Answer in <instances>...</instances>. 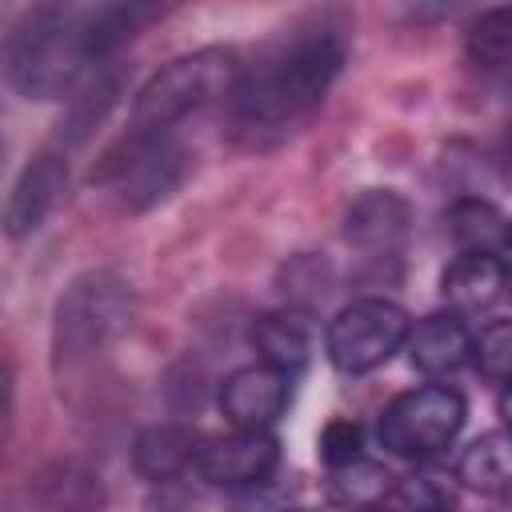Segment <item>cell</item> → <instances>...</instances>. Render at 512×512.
Wrapping results in <instances>:
<instances>
[{
  "mask_svg": "<svg viewBox=\"0 0 512 512\" xmlns=\"http://www.w3.org/2000/svg\"><path fill=\"white\" fill-rule=\"evenodd\" d=\"M348 32L352 24L336 8H312L280 28L256 64L240 68V80L228 96L236 140L264 148L296 132L344 72Z\"/></svg>",
  "mask_w": 512,
  "mask_h": 512,
  "instance_id": "1",
  "label": "cell"
},
{
  "mask_svg": "<svg viewBox=\"0 0 512 512\" xmlns=\"http://www.w3.org/2000/svg\"><path fill=\"white\" fill-rule=\"evenodd\" d=\"M96 68L84 36V8L36 4L4 40V76L24 100H60Z\"/></svg>",
  "mask_w": 512,
  "mask_h": 512,
  "instance_id": "2",
  "label": "cell"
},
{
  "mask_svg": "<svg viewBox=\"0 0 512 512\" xmlns=\"http://www.w3.org/2000/svg\"><path fill=\"white\" fill-rule=\"evenodd\" d=\"M128 324H132V288L116 272L92 268L76 276L52 308V372L60 388L64 380L88 372V364L128 332Z\"/></svg>",
  "mask_w": 512,
  "mask_h": 512,
  "instance_id": "3",
  "label": "cell"
},
{
  "mask_svg": "<svg viewBox=\"0 0 512 512\" xmlns=\"http://www.w3.org/2000/svg\"><path fill=\"white\" fill-rule=\"evenodd\" d=\"M240 68H244L240 56L220 44H208V48L168 60L140 84V92L132 100V132H168L188 112L232 96Z\"/></svg>",
  "mask_w": 512,
  "mask_h": 512,
  "instance_id": "4",
  "label": "cell"
},
{
  "mask_svg": "<svg viewBox=\"0 0 512 512\" xmlns=\"http://www.w3.org/2000/svg\"><path fill=\"white\" fill-rule=\"evenodd\" d=\"M184 148L168 132H124L92 168V184L108 188L124 212L164 204L184 180Z\"/></svg>",
  "mask_w": 512,
  "mask_h": 512,
  "instance_id": "5",
  "label": "cell"
},
{
  "mask_svg": "<svg viewBox=\"0 0 512 512\" xmlns=\"http://www.w3.org/2000/svg\"><path fill=\"white\" fill-rule=\"evenodd\" d=\"M464 416H468V404H464V396L456 388H448V384H420L412 392H400L380 412L376 436H380V444L392 456L420 460V456L444 452L460 436Z\"/></svg>",
  "mask_w": 512,
  "mask_h": 512,
  "instance_id": "6",
  "label": "cell"
},
{
  "mask_svg": "<svg viewBox=\"0 0 512 512\" xmlns=\"http://www.w3.org/2000/svg\"><path fill=\"white\" fill-rule=\"evenodd\" d=\"M408 328L412 320L400 304L384 296H360L328 320L324 352L340 372L360 376V372L380 368L392 352H400V344L408 340Z\"/></svg>",
  "mask_w": 512,
  "mask_h": 512,
  "instance_id": "7",
  "label": "cell"
},
{
  "mask_svg": "<svg viewBox=\"0 0 512 512\" xmlns=\"http://www.w3.org/2000/svg\"><path fill=\"white\" fill-rule=\"evenodd\" d=\"M280 464V440L268 428H236L216 440H200L196 472L220 488H256Z\"/></svg>",
  "mask_w": 512,
  "mask_h": 512,
  "instance_id": "8",
  "label": "cell"
},
{
  "mask_svg": "<svg viewBox=\"0 0 512 512\" xmlns=\"http://www.w3.org/2000/svg\"><path fill=\"white\" fill-rule=\"evenodd\" d=\"M68 192V156L60 148H44L36 152L24 172L16 176L4 212H0V228L8 240H24L32 232H40V224L56 212V204Z\"/></svg>",
  "mask_w": 512,
  "mask_h": 512,
  "instance_id": "9",
  "label": "cell"
},
{
  "mask_svg": "<svg viewBox=\"0 0 512 512\" xmlns=\"http://www.w3.org/2000/svg\"><path fill=\"white\" fill-rule=\"evenodd\" d=\"M408 224H412V208H408V200L400 192L368 188L344 212V240L352 248L368 252L372 260H388L404 244Z\"/></svg>",
  "mask_w": 512,
  "mask_h": 512,
  "instance_id": "10",
  "label": "cell"
},
{
  "mask_svg": "<svg viewBox=\"0 0 512 512\" xmlns=\"http://www.w3.org/2000/svg\"><path fill=\"white\" fill-rule=\"evenodd\" d=\"M288 384H292L288 376L264 364H244L224 376L216 400L232 428H268L288 408Z\"/></svg>",
  "mask_w": 512,
  "mask_h": 512,
  "instance_id": "11",
  "label": "cell"
},
{
  "mask_svg": "<svg viewBox=\"0 0 512 512\" xmlns=\"http://www.w3.org/2000/svg\"><path fill=\"white\" fill-rule=\"evenodd\" d=\"M28 500L36 504V512H104L108 488L92 464L76 456H56L32 472Z\"/></svg>",
  "mask_w": 512,
  "mask_h": 512,
  "instance_id": "12",
  "label": "cell"
},
{
  "mask_svg": "<svg viewBox=\"0 0 512 512\" xmlns=\"http://www.w3.org/2000/svg\"><path fill=\"white\" fill-rule=\"evenodd\" d=\"M248 344L256 348V364L280 372V376H296L308 356H312V324L308 312L296 308H276V312H260L248 324Z\"/></svg>",
  "mask_w": 512,
  "mask_h": 512,
  "instance_id": "13",
  "label": "cell"
},
{
  "mask_svg": "<svg viewBox=\"0 0 512 512\" xmlns=\"http://www.w3.org/2000/svg\"><path fill=\"white\" fill-rule=\"evenodd\" d=\"M408 360L424 376H448L472 360V332L456 312H432L408 328Z\"/></svg>",
  "mask_w": 512,
  "mask_h": 512,
  "instance_id": "14",
  "label": "cell"
},
{
  "mask_svg": "<svg viewBox=\"0 0 512 512\" xmlns=\"http://www.w3.org/2000/svg\"><path fill=\"white\" fill-rule=\"evenodd\" d=\"M196 452H200L196 428L184 424V420H164V424H148V428L136 432V440H132V468L148 484H168L188 464H196Z\"/></svg>",
  "mask_w": 512,
  "mask_h": 512,
  "instance_id": "15",
  "label": "cell"
},
{
  "mask_svg": "<svg viewBox=\"0 0 512 512\" xmlns=\"http://www.w3.org/2000/svg\"><path fill=\"white\" fill-rule=\"evenodd\" d=\"M120 88H124L120 68L96 64V72L84 76V80L68 92V108H64V116H60V124H56V148L68 152V148L84 144V140L104 124V116L112 112V104L120 100Z\"/></svg>",
  "mask_w": 512,
  "mask_h": 512,
  "instance_id": "16",
  "label": "cell"
},
{
  "mask_svg": "<svg viewBox=\"0 0 512 512\" xmlns=\"http://www.w3.org/2000/svg\"><path fill=\"white\" fill-rule=\"evenodd\" d=\"M444 232L460 248V256H500L508 252V220L484 196H456L444 212Z\"/></svg>",
  "mask_w": 512,
  "mask_h": 512,
  "instance_id": "17",
  "label": "cell"
},
{
  "mask_svg": "<svg viewBox=\"0 0 512 512\" xmlns=\"http://www.w3.org/2000/svg\"><path fill=\"white\" fill-rule=\"evenodd\" d=\"M504 280H508V268L500 256H456L440 276V292L456 308V316L488 312L504 296Z\"/></svg>",
  "mask_w": 512,
  "mask_h": 512,
  "instance_id": "18",
  "label": "cell"
},
{
  "mask_svg": "<svg viewBox=\"0 0 512 512\" xmlns=\"http://www.w3.org/2000/svg\"><path fill=\"white\" fill-rule=\"evenodd\" d=\"M508 472H512V464H508V436H504L500 428L476 436V440L460 452V464H456V476H460L468 488L484 492V496H504Z\"/></svg>",
  "mask_w": 512,
  "mask_h": 512,
  "instance_id": "19",
  "label": "cell"
},
{
  "mask_svg": "<svg viewBox=\"0 0 512 512\" xmlns=\"http://www.w3.org/2000/svg\"><path fill=\"white\" fill-rule=\"evenodd\" d=\"M276 288L288 300V308L296 312H312L316 304H324V296L332 292V264L316 252H300L288 256L276 272Z\"/></svg>",
  "mask_w": 512,
  "mask_h": 512,
  "instance_id": "20",
  "label": "cell"
},
{
  "mask_svg": "<svg viewBox=\"0 0 512 512\" xmlns=\"http://www.w3.org/2000/svg\"><path fill=\"white\" fill-rule=\"evenodd\" d=\"M464 56L480 72H500L512 56V8L496 4V8L480 12L464 32Z\"/></svg>",
  "mask_w": 512,
  "mask_h": 512,
  "instance_id": "21",
  "label": "cell"
},
{
  "mask_svg": "<svg viewBox=\"0 0 512 512\" xmlns=\"http://www.w3.org/2000/svg\"><path fill=\"white\" fill-rule=\"evenodd\" d=\"M328 472H332V496L348 508H360V512L380 508L392 496V472L376 460L356 456V460H348L340 468H328Z\"/></svg>",
  "mask_w": 512,
  "mask_h": 512,
  "instance_id": "22",
  "label": "cell"
},
{
  "mask_svg": "<svg viewBox=\"0 0 512 512\" xmlns=\"http://www.w3.org/2000/svg\"><path fill=\"white\" fill-rule=\"evenodd\" d=\"M472 360H476V368H480L492 384L504 388V380H508V360H512V328H508V320H488V324L472 336Z\"/></svg>",
  "mask_w": 512,
  "mask_h": 512,
  "instance_id": "23",
  "label": "cell"
},
{
  "mask_svg": "<svg viewBox=\"0 0 512 512\" xmlns=\"http://www.w3.org/2000/svg\"><path fill=\"white\" fill-rule=\"evenodd\" d=\"M164 396H168V408H172L176 416H196V412L204 408V396H208V376H204V368L192 364V360L176 364V368L168 372V380H164Z\"/></svg>",
  "mask_w": 512,
  "mask_h": 512,
  "instance_id": "24",
  "label": "cell"
},
{
  "mask_svg": "<svg viewBox=\"0 0 512 512\" xmlns=\"http://www.w3.org/2000/svg\"><path fill=\"white\" fill-rule=\"evenodd\" d=\"M392 496L400 504V512H444L452 504L448 488L436 480V476H408L400 484H392Z\"/></svg>",
  "mask_w": 512,
  "mask_h": 512,
  "instance_id": "25",
  "label": "cell"
},
{
  "mask_svg": "<svg viewBox=\"0 0 512 512\" xmlns=\"http://www.w3.org/2000/svg\"><path fill=\"white\" fill-rule=\"evenodd\" d=\"M360 448H364V428L356 420H332V424H324V432H320V460L328 468H340V464L356 460Z\"/></svg>",
  "mask_w": 512,
  "mask_h": 512,
  "instance_id": "26",
  "label": "cell"
},
{
  "mask_svg": "<svg viewBox=\"0 0 512 512\" xmlns=\"http://www.w3.org/2000/svg\"><path fill=\"white\" fill-rule=\"evenodd\" d=\"M12 428H16V368L0 360V460L8 452Z\"/></svg>",
  "mask_w": 512,
  "mask_h": 512,
  "instance_id": "27",
  "label": "cell"
},
{
  "mask_svg": "<svg viewBox=\"0 0 512 512\" xmlns=\"http://www.w3.org/2000/svg\"><path fill=\"white\" fill-rule=\"evenodd\" d=\"M4 160H8V144H4V132H0V176H4Z\"/></svg>",
  "mask_w": 512,
  "mask_h": 512,
  "instance_id": "28",
  "label": "cell"
},
{
  "mask_svg": "<svg viewBox=\"0 0 512 512\" xmlns=\"http://www.w3.org/2000/svg\"><path fill=\"white\" fill-rule=\"evenodd\" d=\"M364 512H384V508H364Z\"/></svg>",
  "mask_w": 512,
  "mask_h": 512,
  "instance_id": "29",
  "label": "cell"
},
{
  "mask_svg": "<svg viewBox=\"0 0 512 512\" xmlns=\"http://www.w3.org/2000/svg\"><path fill=\"white\" fill-rule=\"evenodd\" d=\"M288 512H308V508H288Z\"/></svg>",
  "mask_w": 512,
  "mask_h": 512,
  "instance_id": "30",
  "label": "cell"
},
{
  "mask_svg": "<svg viewBox=\"0 0 512 512\" xmlns=\"http://www.w3.org/2000/svg\"><path fill=\"white\" fill-rule=\"evenodd\" d=\"M444 512H452V508H444Z\"/></svg>",
  "mask_w": 512,
  "mask_h": 512,
  "instance_id": "31",
  "label": "cell"
}]
</instances>
